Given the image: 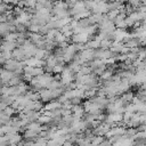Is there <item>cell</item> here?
<instances>
[{
	"mask_svg": "<svg viewBox=\"0 0 146 146\" xmlns=\"http://www.w3.org/2000/svg\"><path fill=\"white\" fill-rule=\"evenodd\" d=\"M40 95H41L42 100H49V99H51V98H52L51 90H42Z\"/></svg>",
	"mask_w": 146,
	"mask_h": 146,
	"instance_id": "7a4b0ae2",
	"label": "cell"
},
{
	"mask_svg": "<svg viewBox=\"0 0 146 146\" xmlns=\"http://www.w3.org/2000/svg\"><path fill=\"white\" fill-rule=\"evenodd\" d=\"M63 1H67V0H63Z\"/></svg>",
	"mask_w": 146,
	"mask_h": 146,
	"instance_id": "8992f818",
	"label": "cell"
},
{
	"mask_svg": "<svg viewBox=\"0 0 146 146\" xmlns=\"http://www.w3.org/2000/svg\"><path fill=\"white\" fill-rule=\"evenodd\" d=\"M100 46H103L104 48H107L108 46H111V42H110V40H102Z\"/></svg>",
	"mask_w": 146,
	"mask_h": 146,
	"instance_id": "5b68a950",
	"label": "cell"
},
{
	"mask_svg": "<svg viewBox=\"0 0 146 146\" xmlns=\"http://www.w3.org/2000/svg\"><path fill=\"white\" fill-rule=\"evenodd\" d=\"M36 0H27V7L26 8H35Z\"/></svg>",
	"mask_w": 146,
	"mask_h": 146,
	"instance_id": "277c9868",
	"label": "cell"
},
{
	"mask_svg": "<svg viewBox=\"0 0 146 146\" xmlns=\"http://www.w3.org/2000/svg\"><path fill=\"white\" fill-rule=\"evenodd\" d=\"M31 40H32L34 43H39L40 40H41V36H40L39 34H32V35H31Z\"/></svg>",
	"mask_w": 146,
	"mask_h": 146,
	"instance_id": "3957f363",
	"label": "cell"
},
{
	"mask_svg": "<svg viewBox=\"0 0 146 146\" xmlns=\"http://www.w3.org/2000/svg\"><path fill=\"white\" fill-rule=\"evenodd\" d=\"M121 8V2H117V1H111L108 3V11H112V10H119Z\"/></svg>",
	"mask_w": 146,
	"mask_h": 146,
	"instance_id": "6da1fadb",
	"label": "cell"
}]
</instances>
